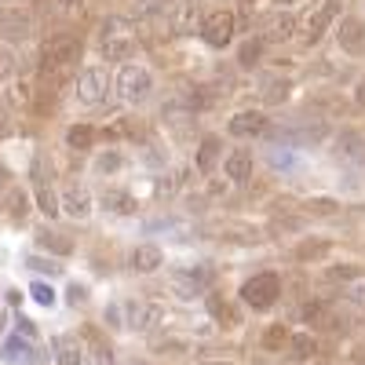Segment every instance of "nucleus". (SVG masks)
<instances>
[{"instance_id":"1","label":"nucleus","mask_w":365,"mask_h":365,"mask_svg":"<svg viewBox=\"0 0 365 365\" xmlns=\"http://www.w3.org/2000/svg\"><path fill=\"white\" fill-rule=\"evenodd\" d=\"M81 63V37L77 34H51L41 48V73H37V88L44 96H55Z\"/></svg>"},{"instance_id":"2","label":"nucleus","mask_w":365,"mask_h":365,"mask_svg":"<svg viewBox=\"0 0 365 365\" xmlns=\"http://www.w3.org/2000/svg\"><path fill=\"white\" fill-rule=\"evenodd\" d=\"M139 41H135V29L125 19H106L99 29V55L106 63H128L135 55Z\"/></svg>"},{"instance_id":"3","label":"nucleus","mask_w":365,"mask_h":365,"mask_svg":"<svg viewBox=\"0 0 365 365\" xmlns=\"http://www.w3.org/2000/svg\"><path fill=\"white\" fill-rule=\"evenodd\" d=\"M282 296V278L274 270H263V274H252V278L241 285V299L249 303L252 311H270Z\"/></svg>"},{"instance_id":"4","label":"nucleus","mask_w":365,"mask_h":365,"mask_svg":"<svg viewBox=\"0 0 365 365\" xmlns=\"http://www.w3.org/2000/svg\"><path fill=\"white\" fill-rule=\"evenodd\" d=\"M150 91H154V73H150L146 66H135V63L120 66V73H117V96H120V103L139 106Z\"/></svg>"},{"instance_id":"5","label":"nucleus","mask_w":365,"mask_h":365,"mask_svg":"<svg viewBox=\"0 0 365 365\" xmlns=\"http://www.w3.org/2000/svg\"><path fill=\"white\" fill-rule=\"evenodd\" d=\"M336 15H340V0H318L314 8H307V11H303V19H296L299 29H303V41L314 44L329 29V22H336Z\"/></svg>"},{"instance_id":"6","label":"nucleus","mask_w":365,"mask_h":365,"mask_svg":"<svg viewBox=\"0 0 365 365\" xmlns=\"http://www.w3.org/2000/svg\"><path fill=\"white\" fill-rule=\"evenodd\" d=\"M106 96H110V73H106V66H84L77 73V99L84 106H99V103H106Z\"/></svg>"},{"instance_id":"7","label":"nucleus","mask_w":365,"mask_h":365,"mask_svg":"<svg viewBox=\"0 0 365 365\" xmlns=\"http://www.w3.org/2000/svg\"><path fill=\"white\" fill-rule=\"evenodd\" d=\"M332 158H336V165H344L351 172L361 168L365 165V139H361V132H354V128L340 132L336 143H332Z\"/></svg>"},{"instance_id":"8","label":"nucleus","mask_w":365,"mask_h":365,"mask_svg":"<svg viewBox=\"0 0 365 365\" xmlns=\"http://www.w3.org/2000/svg\"><path fill=\"white\" fill-rule=\"evenodd\" d=\"M234 29H237L234 11H212V15H205V22H201V37H205L212 48H227V44L234 41Z\"/></svg>"},{"instance_id":"9","label":"nucleus","mask_w":365,"mask_h":365,"mask_svg":"<svg viewBox=\"0 0 365 365\" xmlns=\"http://www.w3.org/2000/svg\"><path fill=\"white\" fill-rule=\"evenodd\" d=\"M292 34H296V15H289V11H282V8L259 19V41L282 44V41H289Z\"/></svg>"},{"instance_id":"10","label":"nucleus","mask_w":365,"mask_h":365,"mask_svg":"<svg viewBox=\"0 0 365 365\" xmlns=\"http://www.w3.org/2000/svg\"><path fill=\"white\" fill-rule=\"evenodd\" d=\"M29 29H34V19H29L26 8H4V11H0V37H4L8 44L26 41Z\"/></svg>"},{"instance_id":"11","label":"nucleus","mask_w":365,"mask_h":365,"mask_svg":"<svg viewBox=\"0 0 365 365\" xmlns=\"http://www.w3.org/2000/svg\"><path fill=\"white\" fill-rule=\"evenodd\" d=\"M227 132H230L234 139H256V135L267 132V113H263V110H237V113L230 117Z\"/></svg>"},{"instance_id":"12","label":"nucleus","mask_w":365,"mask_h":365,"mask_svg":"<svg viewBox=\"0 0 365 365\" xmlns=\"http://www.w3.org/2000/svg\"><path fill=\"white\" fill-rule=\"evenodd\" d=\"M336 41L347 55H361L365 51V22L358 15H347L336 22Z\"/></svg>"},{"instance_id":"13","label":"nucleus","mask_w":365,"mask_h":365,"mask_svg":"<svg viewBox=\"0 0 365 365\" xmlns=\"http://www.w3.org/2000/svg\"><path fill=\"white\" fill-rule=\"evenodd\" d=\"M58 208H63L66 216H73V220H88V212H91V194L81 187V182H70V187L63 190V201H58Z\"/></svg>"},{"instance_id":"14","label":"nucleus","mask_w":365,"mask_h":365,"mask_svg":"<svg viewBox=\"0 0 365 365\" xmlns=\"http://www.w3.org/2000/svg\"><path fill=\"white\" fill-rule=\"evenodd\" d=\"M34 194H37V208L44 212L48 220H51V216H58V194L51 190V182L44 179L41 165H34Z\"/></svg>"},{"instance_id":"15","label":"nucleus","mask_w":365,"mask_h":365,"mask_svg":"<svg viewBox=\"0 0 365 365\" xmlns=\"http://www.w3.org/2000/svg\"><path fill=\"white\" fill-rule=\"evenodd\" d=\"M223 172L230 182H249L252 179V154L249 150H230L227 161H223Z\"/></svg>"},{"instance_id":"16","label":"nucleus","mask_w":365,"mask_h":365,"mask_svg":"<svg viewBox=\"0 0 365 365\" xmlns=\"http://www.w3.org/2000/svg\"><path fill=\"white\" fill-rule=\"evenodd\" d=\"M325 132H329L325 120H314V125H311V120H299V125L278 128V135H285V139H292V143H303V146H307V143H318Z\"/></svg>"},{"instance_id":"17","label":"nucleus","mask_w":365,"mask_h":365,"mask_svg":"<svg viewBox=\"0 0 365 365\" xmlns=\"http://www.w3.org/2000/svg\"><path fill=\"white\" fill-rule=\"evenodd\" d=\"M220 158H223V139L220 135H205L201 139V146H197V158H194V165H197V172H212L220 165Z\"/></svg>"},{"instance_id":"18","label":"nucleus","mask_w":365,"mask_h":365,"mask_svg":"<svg viewBox=\"0 0 365 365\" xmlns=\"http://www.w3.org/2000/svg\"><path fill=\"white\" fill-rule=\"evenodd\" d=\"M128 325L132 329H139V332H146V329H154L158 322H161V307L158 303H128Z\"/></svg>"},{"instance_id":"19","label":"nucleus","mask_w":365,"mask_h":365,"mask_svg":"<svg viewBox=\"0 0 365 365\" xmlns=\"http://www.w3.org/2000/svg\"><path fill=\"white\" fill-rule=\"evenodd\" d=\"M205 8H201V0H182L179 11H175V34H190L194 26H201L205 19Z\"/></svg>"},{"instance_id":"20","label":"nucleus","mask_w":365,"mask_h":365,"mask_svg":"<svg viewBox=\"0 0 365 365\" xmlns=\"http://www.w3.org/2000/svg\"><path fill=\"white\" fill-rule=\"evenodd\" d=\"M55 361L58 365H81L84 361V351H81V340L77 336H55Z\"/></svg>"},{"instance_id":"21","label":"nucleus","mask_w":365,"mask_h":365,"mask_svg":"<svg viewBox=\"0 0 365 365\" xmlns=\"http://www.w3.org/2000/svg\"><path fill=\"white\" fill-rule=\"evenodd\" d=\"M220 103V84H197L190 91V113H208Z\"/></svg>"},{"instance_id":"22","label":"nucleus","mask_w":365,"mask_h":365,"mask_svg":"<svg viewBox=\"0 0 365 365\" xmlns=\"http://www.w3.org/2000/svg\"><path fill=\"white\" fill-rule=\"evenodd\" d=\"M161 263H165V252H161L158 245H139V249L132 252V270H139V274L158 270Z\"/></svg>"},{"instance_id":"23","label":"nucleus","mask_w":365,"mask_h":365,"mask_svg":"<svg viewBox=\"0 0 365 365\" xmlns=\"http://www.w3.org/2000/svg\"><path fill=\"white\" fill-rule=\"evenodd\" d=\"M299 161H303V158L292 154L289 146H270V150H267V165H270L274 172H296Z\"/></svg>"},{"instance_id":"24","label":"nucleus","mask_w":365,"mask_h":365,"mask_svg":"<svg viewBox=\"0 0 365 365\" xmlns=\"http://www.w3.org/2000/svg\"><path fill=\"white\" fill-rule=\"evenodd\" d=\"M175 285H179V292L182 296H194V292H205V285H208V270H179L175 274Z\"/></svg>"},{"instance_id":"25","label":"nucleus","mask_w":365,"mask_h":365,"mask_svg":"<svg viewBox=\"0 0 365 365\" xmlns=\"http://www.w3.org/2000/svg\"><path fill=\"white\" fill-rule=\"evenodd\" d=\"M103 205H106L110 212H117V216H132V212L139 208V201H135L128 190H106V194H103Z\"/></svg>"},{"instance_id":"26","label":"nucleus","mask_w":365,"mask_h":365,"mask_svg":"<svg viewBox=\"0 0 365 365\" xmlns=\"http://www.w3.org/2000/svg\"><path fill=\"white\" fill-rule=\"evenodd\" d=\"M325 252H332V241H329V237H311V241H303V245L296 249V259H299V263H314V259H322Z\"/></svg>"},{"instance_id":"27","label":"nucleus","mask_w":365,"mask_h":365,"mask_svg":"<svg viewBox=\"0 0 365 365\" xmlns=\"http://www.w3.org/2000/svg\"><path fill=\"white\" fill-rule=\"evenodd\" d=\"M37 245H44V249H48V252H55V256H70L73 241H70V237H63V234H55V230L48 227V230H37Z\"/></svg>"},{"instance_id":"28","label":"nucleus","mask_w":365,"mask_h":365,"mask_svg":"<svg viewBox=\"0 0 365 365\" xmlns=\"http://www.w3.org/2000/svg\"><path fill=\"white\" fill-rule=\"evenodd\" d=\"M34 358V344L22 340V336H8L4 344V361H29Z\"/></svg>"},{"instance_id":"29","label":"nucleus","mask_w":365,"mask_h":365,"mask_svg":"<svg viewBox=\"0 0 365 365\" xmlns=\"http://www.w3.org/2000/svg\"><path fill=\"white\" fill-rule=\"evenodd\" d=\"M208 314L212 318H216L220 325H237V314H234V307H230V303L227 299H220V296H208Z\"/></svg>"},{"instance_id":"30","label":"nucleus","mask_w":365,"mask_h":365,"mask_svg":"<svg viewBox=\"0 0 365 365\" xmlns=\"http://www.w3.org/2000/svg\"><path fill=\"white\" fill-rule=\"evenodd\" d=\"M303 212H311V216H340V201H332V197H307V201H303Z\"/></svg>"},{"instance_id":"31","label":"nucleus","mask_w":365,"mask_h":365,"mask_svg":"<svg viewBox=\"0 0 365 365\" xmlns=\"http://www.w3.org/2000/svg\"><path fill=\"white\" fill-rule=\"evenodd\" d=\"M91 143H96V128L91 125H73L66 132V146H73V150H88Z\"/></svg>"},{"instance_id":"32","label":"nucleus","mask_w":365,"mask_h":365,"mask_svg":"<svg viewBox=\"0 0 365 365\" xmlns=\"http://www.w3.org/2000/svg\"><path fill=\"white\" fill-rule=\"evenodd\" d=\"M120 165H125V154H120V150H103V154L96 158L99 175H113V172H120Z\"/></svg>"},{"instance_id":"33","label":"nucleus","mask_w":365,"mask_h":365,"mask_svg":"<svg viewBox=\"0 0 365 365\" xmlns=\"http://www.w3.org/2000/svg\"><path fill=\"white\" fill-rule=\"evenodd\" d=\"M259 58H263V41H259V37H249L245 44H241V51H237V63L249 70V66L259 63Z\"/></svg>"},{"instance_id":"34","label":"nucleus","mask_w":365,"mask_h":365,"mask_svg":"<svg viewBox=\"0 0 365 365\" xmlns=\"http://www.w3.org/2000/svg\"><path fill=\"white\" fill-rule=\"evenodd\" d=\"M289 340H292V336H289L285 325H270V329L263 332V347H267V351H282Z\"/></svg>"},{"instance_id":"35","label":"nucleus","mask_w":365,"mask_h":365,"mask_svg":"<svg viewBox=\"0 0 365 365\" xmlns=\"http://www.w3.org/2000/svg\"><path fill=\"white\" fill-rule=\"evenodd\" d=\"M11 103H15L19 110L34 106V84H29V81H15V84H11Z\"/></svg>"},{"instance_id":"36","label":"nucleus","mask_w":365,"mask_h":365,"mask_svg":"<svg viewBox=\"0 0 365 365\" xmlns=\"http://www.w3.org/2000/svg\"><path fill=\"white\" fill-rule=\"evenodd\" d=\"M289 344H292V354H296V358H311V354L318 351L314 336H296V340H289Z\"/></svg>"},{"instance_id":"37","label":"nucleus","mask_w":365,"mask_h":365,"mask_svg":"<svg viewBox=\"0 0 365 365\" xmlns=\"http://www.w3.org/2000/svg\"><path fill=\"white\" fill-rule=\"evenodd\" d=\"M8 212H11V220H22L26 216V194L22 190H11L8 194Z\"/></svg>"},{"instance_id":"38","label":"nucleus","mask_w":365,"mask_h":365,"mask_svg":"<svg viewBox=\"0 0 365 365\" xmlns=\"http://www.w3.org/2000/svg\"><path fill=\"white\" fill-rule=\"evenodd\" d=\"M11 77H15V55L0 48V81H11Z\"/></svg>"},{"instance_id":"39","label":"nucleus","mask_w":365,"mask_h":365,"mask_svg":"<svg viewBox=\"0 0 365 365\" xmlns=\"http://www.w3.org/2000/svg\"><path fill=\"white\" fill-rule=\"evenodd\" d=\"M344 296H347V299H354L358 307H365V278H354V282L344 289Z\"/></svg>"},{"instance_id":"40","label":"nucleus","mask_w":365,"mask_h":365,"mask_svg":"<svg viewBox=\"0 0 365 365\" xmlns=\"http://www.w3.org/2000/svg\"><path fill=\"white\" fill-rule=\"evenodd\" d=\"M34 299L41 303V307H51V303H55V292H51L44 282H37V285H34Z\"/></svg>"},{"instance_id":"41","label":"nucleus","mask_w":365,"mask_h":365,"mask_svg":"<svg viewBox=\"0 0 365 365\" xmlns=\"http://www.w3.org/2000/svg\"><path fill=\"white\" fill-rule=\"evenodd\" d=\"M29 267H34V270H44V274H58V270H63L55 259H41V256H29Z\"/></svg>"},{"instance_id":"42","label":"nucleus","mask_w":365,"mask_h":365,"mask_svg":"<svg viewBox=\"0 0 365 365\" xmlns=\"http://www.w3.org/2000/svg\"><path fill=\"white\" fill-rule=\"evenodd\" d=\"M55 4H58V11H63L66 19H73V15L81 11V4H84V0H55Z\"/></svg>"},{"instance_id":"43","label":"nucleus","mask_w":365,"mask_h":365,"mask_svg":"<svg viewBox=\"0 0 365 365\" xmlns=\"http://www.w3.org/2000/svg\"><path fill=\"white\" fill-rule=\"evenodd\" d=\"M285 91H289V84H285V81H282V84H267V103L285 99Z\"/></svg>"},{"instance_id":"44","label":"nucleus","mask_w":365,"mask_h":365,"mask_svg":"<svg viewBox=\"0 0 365 365\" xmlns=\"http://www.w3.org/2000/svg\"><path fill=\"white\" fill-rule=\"evenodd\" d=\"M4 135H11V113H8V106L0 103V139Z\"/></svg>"},{"instance_id":"45","label":"nucleus","mask_w":365,"mask_h":365,"mask_svg":"<svg viewBox=\"0 0 365 365\" xmlns=\"http://www.w3.org/2000/svg\"><path fill=\"white\" fill-rule=\"evenodd\" d=\"M274 227L289 234V230H296V227H299V220H296V216H282V220H274Z\"/></svg>"},{"instance_id":"46","label":"nucleus","mask_w":365,"mask_h":365,"mask_svg":"<svg viewBox=\"0 0 365 365\" xmlns=\"http://www.w3.org/2000/svg\"><path fill=\"white\" fill-rule=\"evenodd\" d=\"M4 187H8V168H4V161H0V194H4Z\"/></svg>"},{"instance_id":"47","label":"nucleus","mask_w":365,"mask_h":365,"mask_svg":"<svg viewBox=\"0 0 365 365\" xmlns=\"http://www.w3.org/2000/svg\"><path fill=\"white\" fill-rule=\"evenodd\" d=\"M81 299H84V289L73 285V289H70V303H81Z\"/></svg>"},{"instance_id":"48","label":"nucleus","mask_w":365,"mask_h":365,"mask_svg":"<svg viewBox=\"0 0 365 365\" xmlns=\"http://www.w3.org/2000/svg\"><path fill=\"white\" fill-rule=\"evenodd\" d=\"M354 99H358V106H365V81L358 84V91H354Z\"/></svg>"},{"instance_id":"49","label":"nucleus","mask_w":365,"mask_h":365,"mask_svg":"<svg viewBox=\"0 0 365 365\" xmlns=\"http://www.w3.org/2000/svg\"><path fill=\"white\" fill-rule=\"evenodd\" d=\"M274 4H278V8H282V4H292V0H274Z\"/></svg>"}]
</instances>
